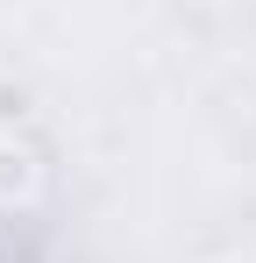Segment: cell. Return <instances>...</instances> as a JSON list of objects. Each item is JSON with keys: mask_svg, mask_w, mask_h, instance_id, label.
<instances>
[{"mask_svg": "<svg viewBox=\"0 0 256 263\" xmlns=\"http://www.w3.org/2000/svg\"><path fill=\"white\" fill-rule=\"evenodd\" d=\"M22 121H29V92H22V86H0V135H14Z\"/></svg>", "mask_w": 256, "mask_h": 263, "instance_id": "2", "label": "cell"}, {"mask_svg": "<svg viewBox=\"0 0 256 263\" xmlns=\"http://www.w3.org/2000/svg\"><path fill=\"white\" fill-rule=\"evenodd\" d=\"M36 192H43V164H36V149H29L22 135H0V214L29 206Z\"/></svg>", "mask_w": 256, "mask_h": 263, "instance_id": "1", "label": "cell"}]
</instances>
